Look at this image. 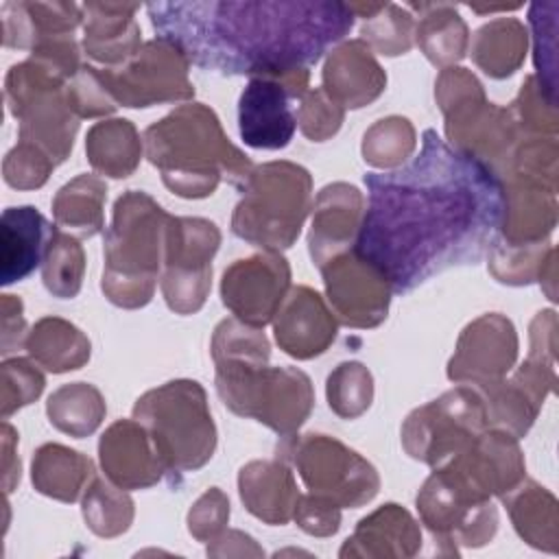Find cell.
Instances as JSON below:
<instances>
[{"mask_svg": "<svg viewBox=\"0 0 559 559\" xmlns=\"http://www.w3.org/2000/svg\"><path fill=\"white\" fill-rule=\"evenodd\" d=\"M367 210L354 251L373 264L395 295L435 273L476 264L504 216L502 179L474 155L445 144L435 129L408 164L367 173Z\"/></svg>", "mask_w": 559, "mask_h": 559, "instance_id": "obj_1", "label": "cell"}, {"mask_svg": "<svg viewBox=\"0 0 559 559\" xmlns=\"http://www.w3.org/2000/svg\"><path fill=\"white\" fill-rule=\"evenodd\" d=\"M157 37L173 41L190 63L218 74L286 79L308 72L354 26L345 2H153Z\"/></svg>", "mask_w": 559, "mask_h": 559, "instance_id": "obj_2", "label": "cell"}, {"mask_svg": "<svg viewBox=\"0 0 559 559\" xmlns=\"http://www.w3.org/2000/svg\"><path fill=\"white\" fill-rule=\"evenodd\" d=\"M146 157L162 181L179 197L203 199L227 179L242 188L253 166L225 135L216 114L203 103H188L144 131Z\"/></svg>", "mask_w": 559, "mask_h": 559, "instance_id": "obj_3", "label": "cell"}, {"mask_svg": "<svg viewBox=\"0 0 559 559\" xmlns=\"http://www.w3.org/2000/svg\"><path fill=\"white\" fill-rule=\"evenodd\" d=\"M168 214L144 192L129 190L114 205L105 234L103 293L122 308L151 301L157 284Z\"/></svg>", "mask_w": 559, "mask_h": 559, "instance_id": "obj_4", "label": "cell"}, {"mask_svg": "<svg viewBox=\"0 0 559 559\" xmlns=\"http://www.w3.org/2000/svg\"><path fill=\"white\" fill-rule=\"evenodd\" d=\"M133 419L151 435L170 485L203 467L216 448V428L205 391L194 380H173L146 391L133 406Z\"/></svg>", "mask_w": 559, "mask_h": 559, "instance_id": "obj_5", "label": "cell"}, {"mask_svg": "<svg viewBox=\"0 0 559 559\" xmlns=\"http://www.w3.org/2000/svg\"><path fill=\"white\" fill-rule=\"evenodd\" d=\"M240 190L231 231L266 251L288 249L312 203L310 173L290 162H269L253 168Z\"/></svg>", "mask_w": 559, "mask_h": 559, "instance_id": "obj_6", "label": "cell"}, {"mask_svg": "<svg viewBox=\"0 0 559 559\" xmlns=\"http://www.w3.org/2000/svg\"><path fill=\"white\" fill-rule=\"evenodd\" d=\"M216 362V391L240 417H251L282 437L306 421L314 393L310 378L295 367H266L260 358H225Z\"/></svg>", "mask_w": 559, "mask_h": 559, "instance_id": "obj_7", "label": "cell"}, {"mask_svg": "<svg viewBox=\"0 0 559 559\" xmlns=\"http://www.w3.org/2000/svg\"><path fill=\"white\" fill-rule=\"evenodd\" d=\"M485 426L487 408L480 391L456 386L415 408L402 428V441L413 459L437 467L461 452Z\"/></svg>", "mask_w": 559, "mask_h": 559, "instance_id": "obj_8", "label": "cell"}, {"mask_svg": "<svg viewBox=\"0 0 559 559\" xmlns=\"http://www.w3.org/2000/svg\"><path fill=\"white\" fill-rule=\"evenodd\" d=\"M314 496L338 507H360L380 487V478L369 461L328 435H306L282 445Z\"/></svg>", "mask_w": 559, "mask_h": 559, "instance_id": "obj_9", "label": "cell"}, {"mask_svg": "<svg viewBox=\"0 0 559 559\" xmlns=\"http://www.w3.org/2000/svg\"><path fill=\"white\" fill-rule=\"evenodd\" d=\"M218 242L221 231L212 221L181 216L168 218L162 293L170 310L190 314L203 306L212 286V258Z\"/></svg>", "mask_w": 559, "mask_h": 559, "instance_id": "obj_10", "label": "cell"}, {"mask_svg": "<svg viewBox=\"0 0 559 559\" xmlns=\"http://www.w3.org/2000/svg\"><path fill=\"white\" fill-rule=\"evenodd\" d=\"M190 61L168 39H151L118 68H103L98 79L114 103L124 107H151L155 103L183 100L194 94L188 81Z\"/></svg>", "mask_w": 559, "mask_h": 559, "instance_id": "obj_11", "label": "cell"}, {"mask_svg": "<svg viewBox=\"0 0 559 559\" xmlns=\"http://www.w3.org/2000/svg\"><path fill=\"white\" fill-rule=\"evenodd\" d=\"M290 286V269L277 251H264L236 260L221 282L223 304L238 321L264 328L275 319Z\"/></svg>", "mask_w": 559, "mask_h": 559, "instance_id": "obj_12", "label": "cell"}, {"mask_svg": "<svg viewBox=\"0 0 559 559\" xmlns=\"http://www.w3.org/2000/svg\"><path fill=\"white\" fill-rule=\"evenodd\" d=\"M328 299L341 323L376 328L386 319L391 284L354 249L343 251L321 266Z\"/></svg>", "mask_w": 559, "mask_h": 559, "instance_id": "obj_13", "label": "cell"}, {"mask_svg": "<svg viewBox=\"0 0 559 559\" xmlns=\"http://www.w3.org/2000/svg\"><path fill=\"white\" fill-rule=\"evenodd\" d=\"M515 349L518 338L511 321L500 314H485L463 330L448 376L478 386L493 384L511 369Z\"/></svg>", "mask_w": 559, "mask_h": 559, "instance_id": "obj_14", "label": "cell"}, {"mask_svg": "<svg viewBox=\"0 0 559 559\" xmlns=\"http://www.w3.org/2000/svg\"><path fill=\"white\" fill-rule=\"evenodd\" d=\"M299 98L284 79L253 76L238 100V129L245 144L253 148H284L297 129V118L288 105Z\"/></svg>", "mask_w": 559, "mask_h": 559, "instance_id": "obj_15", "label": "cell"}, {"mask_svg": "<svg viewBox=\"0 0 559 559\" xmlns=\"http://www.w3.org/2000/svg\"><path fill=\"white\" fill-rule=\"evenodd\" d=\"M98 454L107 478L120 489L151 487L168 476L151 435L135 419L111 424L98 443Z\"/></svg>", "mask_w": 559, "mask_h": 559, "instance_id": "obj_16", "label": "cell"}, {"mask_svg": "<svg viewBox=\"0 0 559 559\" xmlns=\"http://www.w3.org/2000/svg\"><path fill=\"white\" fill-rule=\"evenodd\" d=\"M362 223V194L349 183L325 186L314 201L308 236L312 262L321 269L334 255L349 251Z\"/></svg>", "mask_w": 559, "mask_h": 559, "instance_id": "obj_17", "label": "cell"}, {"mask_svg": "<svg viewBox=\"0 0 559 559\" xmlns=\"http://www.w3.org/2000/svg\"><path fill=\"white\" fill-rule=\"evenodd\" d=\"M336 336V321L321 295L308 286L293 288L275 314V338L280 347L299 358L323 354Z\"/></svg>", "mask_w": 559, "mask_h": 559, "instance_id": "obj_18", "label": "cell"}, {"mask_svg": "<svg viewBox=\"0 0 559 559\" xmlns=\"http://www.w3.org/2000/svg\"><path fill=\"white\" fill-rule=\"evenodd\" d=\"M384 85L386 74L367 41L352 39L330 52L323 68V92L341 107H365L382 94Z\"/></svg>", "mask_w": 559, "mask_h": 559, "instance_id": "obj_19", "label": "cell"}, {"mask_svg": "<svg viewBox=\"0 0 559 559\" xmlns=\"http://www.w3.org/2000/svg\"><path fill=\"white\" fill-rule=\"evenodd\" d=\"M52 225L33 205L7 207L0 218V282L15 284L41 262Z\"/></svg>", "mask_w": 559, "mask_h": 559, "instance_id": "obj_20", "label": "cell"}, {"mask_svg": "<svg viewBox=\"0 0 559 559\" xmlns=\"http://www.w3.org/2000/svg\"><path fill=\"white\" fill-rule=\"evenodd\" d=\"M85 52L105 66L127 63L140 50V26L133 15L140 4H114V2H85Z\"/></svg>", "mask_w": 559, "mask_h": 559, "instance_id": "obj_21", "label": "cell"}, {"mask_svg": "<svg viewBox=\"0 0 559 559\" xmlns=\"http://www.w3.org/2000/svg\"><path fill=\"white\" fill-rule=\"evenodd\" d=\"M2 44L7 48H35L44 39L72 37L83 20L74 2H2Z\"/></svg>", "mask_w": 559, "mask_h": 559, "instance_id": "obj_22", "label": "cell"}, {"mask_svg": "<svg viewBox=\"0 0 559 559\" xmlns=\"http://www.w3.org/2000/svg\"><path fill=\"white\" fill-rule=\"evenodd\" d=\"M240 498L245 507L269 524H286L297 509L299 493L290 469L277 461H253L240 469Z\"/></svg>", "mask_w": 559, "mask_h": 559, "instance_id": "obj_23", "label": "cell"}, {"mask_svg": "<svg viewBox=\"0 0 559 559\" xmlns=\"http://www.w3.org/2000/svg\"><path fill=\"white\" fill-rule=\"evenodd\" d=\"M24 345L35 362L52 373L79 369L90 358L87 336L76 325L59 317L39 319L28 332Z\"/></svg>", "mask_w": 559, "mask_h": 559, "instance_id": "obj_24", "label": "cell"}, {"mask_svg": "<svg viewBox=\"0 0 559 559\" xmlns=\"http://www.w3.org/2000/svg\"><path fill=\"white\" fill-rule=\"evenodd\" d=\"M92 461L59 443L41 445L33 456V485L39 493L74 502L92 478Z\"/></svg>", "mask_w": 559, "mask_h": 559, "instance_id": "obj_25", "label": "cell"}, {"mask_svg": "<svg viewBox=\"0 0 559 559\" xmlns=\"http://www.w3.org/2000/svg\"><path fill=\"white\" fill-rule=\"evenodd\" d=\"M90 164L109 177H129L142 153V142L135 127L129 120H103L96 122L85 140Z\"/></svg>", "mask_w": 559, "mask_h": 559, "instance_id": "obj_26", "label": "cell"}, {"mask_svg": "<svg viewBox=\"0 0 559 559\" xmlns=\"http://www.w3.org/2000/svg\"><path fill=\"white\" fill-rule=\"evenodd\" d=\"M526 55V28L515 17H500L480 26L472 41V59L485 74L504 79Z\"/></svg>", "mask_w": 559, "mask_h": 559, "instance_id": "obj_27", "label": "cell"}, {"mask_svg": "<svg viewBox=\"0 0 559 559\" xmlns=\"http://www.w3.org/2000/svg\"><path fill=\"white\" fill-rule=\"evenodd\" d=\"M107 186L94 175H79L66 183L55 201L52 214L59 229H70L83 238L96 236L103 229V203Z\"/></svg>", "mask_w": 559, "mask_h": 559, "instance_id": "obj_28", "label": "cell"}, {"mask_svg": "<svg viewBox=\"0 0 559 559\" xmlns=\"http://www.w3.org/2000/svg\"><path fill=\"white\" fill-rule=\"evenodd\" d=\"M421 11L417 44L435 66L459 61L467 48V26L452 4H411Z\"/></svg>", "mask_w": 559, "mask_h": 559, "instance_id": "obj_29", "label": "cell"}, {"mask_svg": "<svg viewBox=\"0 0 559 559\" xmlns=\"http://www.w3.org/2000/svg\"><path fill=\"white\" fill-rule=\"evenodd\" d=\"M46 411L55 428L70 437H85L100 426L105 417V400L96 386L72 382L48 397Z\"/></svg>", "mask_w": 559, "mask_h": 559, "instance_id": "obj_30", "label": "cell"}, {"mask_svg": "<svg viewBox=\"0 0 559 559\" xmlns=\"http://www.w3.org/2000/svg\"><path fill=\"white\" fill-rule=\"evenodd\" d=\"M85 271V253L76 238L61 231L57 225L52 227L44 262H41V280L48 293L61 299H72L83 282Z\"/></svg>", "mask_w": 559, "mask_h": 559, "instance_id": "obj_31", "label": "cell"}, {"mask_svg": "<svg viewBox=\"0 0 559 559\" xmlns=\"http://www.w3.org/2000/svg\"><path fill=\"white\" fill-rule=\"evenodd\" d=\"M415 148V131L406 118L391 116L378 120L362 142L365 162L380 168H397Z\"/></svg>", "mask_w": 559, "mask_h": 559, "instance_id": "obj_32", "label": "cell"}, {"mask_svg": "<svg viewBox=\"0 0 559 559\" xmlns=\"http://www.w3.org/2000/svg\"><path fill=\"white\" fill-rule=\"evenodd\" d=\"M352 542H386L395 544L397 555H413L421 535L408 511L397 504H384L358 524Z\"/></svg>", "mask_w": 559, "mask_h": 559, "instance_id": "obj_33", "label": "cell"}, {"mask_svg": "<svg viewBox=\"0 0 559 559\" xmlns=\"http://www.w3.org/2000/svg\"><path fill=\"white\" fill-rule=\"evenodd\" d=\"M83 515L94 533L111 537L129 526L133 502L127 493L116 491L103 478H94L83 500Z\"/></svg>", "mask_w": 559, "mask_h": 559, "instance_id": "obj_34", "label": "cell"}, {"mask_svg": "<svg viewBox=\"0 0 559 559\" xmlns=\"http://www.w3.org/2000/svg\"><path fill=\"white\" fill-rule=\"evenodd\" d=\"M371 373L360 362H341L328 378L330 408L341 417H358L371 404Z\"/></svg>", "mask_w": 559, "mask_h": 559, "instance_id": "obj_35", "label": "cell"}, {"mask_svg": "<svg viewBox=\"0 0 559 559\" xmlns=\"http://www.w3.org/2000/svg\"><path fill=\"white\" fill-rule=\"evenodd\" d=\"M413 15L397 4L384 2V7L365 22L362 41H367L369 48L393 57L406 52L413 46Z\"/></svg>", "mask_w": 559, "mask_h": 559, "instance_id": "obj_36", "label": "cell"}, {"mask_svg": "<svg viewBox=\"0 0 559 559\" xmlns=\"http://www.w3.org/2000/svg\"><path fill=\"white\" fill-rule=\"evenodd\" d=\"M2 397L0 415L7 419L13 411L31 404L44 391L41 371L26 358H11L2 362Z\"/></svg>", "mask_w": 559, "mask_h": 559, "instance_id": "obj_37", "label": "cell"}, {"mask_svg": "<svg viewBox=\"0 0 559 559\" xmlns=\"http://www.w3.org/2000/svg\"><path fill=\"white\" fill-rule=\"evenodd\" d=\"M55 166L57 164L37 146L17 142L4 157L2 175L11 188L31 190L44 186Z\"/></svg>", "mask_w": 559, "mask_h": 559, "instance_id": "obj_38", "label": "cell"}, {"mask_svg": "<svg viewBox=\"0 0 559 559\" xmlns=\"http://www.w3.org/2000/svg\"><path fill=\"white\" fill-rule=\"evenodd\" d=\"M295 118H297L301 131L310 140L321 142L338 131V127L343 122V107L338 103H334L321 87V90L306 92L301 96V105H299V111Z\"/></svg>", "mask_w": 559, "mask_h": 559, "instance_id": "obj_39", "label": "cell"}, {"mask_svg": "<svg viewBox=\"0 0 559 559\" xmlns=\"http://www.w3.org/2000/svg\"><path fill=\"white\" fill-rule=\"evenodd\" d=\"M68 103L79 118H94L111 114L116 109L114 98L103 87L94 66H81L76 76L66 87Z\"/></svg>", "mask_w": 559, "mask_h": 559, "instance_id": "obj_40", "label": "cell"}, {"mask_svg": "<svg viewBox=\"0 0 559 559\" xmlns=\"http://www.w3.org/2000/svg\"><path fill=\"white\" fill-rule=\"evenodd\" d=\"M338 504L321 498V496H306L299 498L297 509H295V520L299 522V526L312 535H330L336 533L338 528Z\"/></svg>", "mask_w": 559, "mask_h": 559, "instance_id": "obj_41", "label": "cell"}, {"mask_svg": "<svg viewBox=\"0 0 559 559\" xmlns=\"http://www.w3.org/2000/svg\"><path fill=\"white\" fill-rule=\"evenodd\" d=\"M227 518H229V502L216 487H212L207 493L199 498V502L190 511V518H188L190 533L199 539H205L212 531L221 528Z\"/></svg>", "mask_w": 559, "mask_h": 559, "instance_id": "obj_42", "label": "cell"}, {"mask_svg": "<svg viewBox=\"0 0 559 559\" xmlns=\"http://www.w3.org/2000/svg\"><path fill=\"white\" fill-rule=\"evenodd\" d=\"M22 301L13 295H2V354H9L15 345L22 343Z\"/></svg>", "mask_w": 559, "mask_h": 559, "instance_id": "obj_43", "label": "cell"}, {"mask_svg": "<svg viewBox=\"0 0 559 559\" xmlns=\"http://www.w3.org/2000/svg\"><path fill=\"white\" fill-rule=\"evenodd\" d=\"M13 443H15V432L4 421L2 424V448H4V491L7 493L13 489L15 483H20V459L13 456Z\"/></svg>", "mask_w": 559, "mask_h": 559, "instance_id": "obj_44", "label": "cell"}]
</instances>
